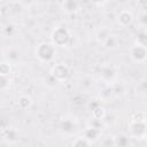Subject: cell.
<instances>
[{"label":"cell","mask_w":147,"mask_h":147,"mask_svg":"<svg viewBox=\"0 0 147 147\" xmlns=\"http://www.w3.org/2000/svg\"><path fill=\"white\" fill-rule=\"evenodd\" d=\"M56 47L51 41H41L34 48V56L41 63H49L56 56Z\"/></svg>","instance_id":"1"},{"label":"cell","mask_w":147,"mask_h":147,"mask_svg":"<svg viewBox=\"0 0 147 147\" xmlns=\"http://www.w3.org/2000/svg\"><path fill=\"white\" fill-rule=\"evenodd\" d=\"M71 41V32L65 26H56L51 32V42L55 47H67Z\"/></svg>","instance_id":"2"},{"label":"cell","mask_w":147,"mask_h":147,"mask_svg":"<svg viewBox=\"0 0 147 147\" xmlns=\"http://www.w3.org/2000/svg\"><path fill=\"white\" fill-rule=\"evenodd\" d=\"M99 76L105 85H113L117 79V68L114 64L105 63L99 69Z\"/></svg>","instance_id":"3"},{"label":"cell","mask_w":147,"mask_h":147,"mask_svg":"<svg viewBox=\"0 0 147 147\" xmlns=\"http://www.w3.org/2000/svg\"><path fill=\"white\" fill-rule=\"evenodd\" d=\"M59 131L63 136H72L78 129V122L75 117L65 116L59 121Z\"/></svg>","instance_id":"4"},{"label":"cell","mask_w":147,"mask_h":147,"mask_svg":"<svg viewBox=\"0 0 147 147\" xmlns=\"http://www.w3.org/2000/svg\"><path fill=\"white\" fill-rule=\"evenodd\" d=\"M49 76L59 83H64L70 77V69L64 63H56L51 68Z\"/></svg>","instance_id":"5"},{"label":"cell","mask_w":147,"mask_h":147,"mask_svg":"<svg viewBox=\"0 0 147 147\" xmlns=\"http://www.w3.org/2000/svg\"><path fill=\"white\" fill-rule=\"evenodd\" d=\"M147 131V122L146 121H133L129 123V136L133 139L140 140L145 138Z\"/></svg>","instance_id":"6"},{"label":"cell","mask_w":147,"mask_h":147,"mask_svg":"<svg viewBox=\"0 0 147 147\" xmlns=\"http://www.w3.org/2000/svg\"><path fill=\"white\" fill-rule=\"evenodd\" d=\"M129 55L133 62L144 63L145 61H147V48L134 44L133 46H131V48L129 51Z\"/></svg>","instance_id":"7"},{"label":"cell","mask_w":147,"mask_h":147,"mask_svg":"<svg viewBox=\"0 0 147 147\" xmlns=\"http://www.w3.org/2000/svg\"><path fill=\"white\" fill-rule=\"evenodd\" d=\"M1 137L3 139V141L8 145H14L18 141L20 138V132L16 127L14 126H7V127H2L1 130Z\"/></svg>","instance_id":"8"},{"label":"cell","mask_w":147,"mask_h":147,"mask_svg":"<svg viewBox=\"0 0 147 147\" xmlns=\"http://www.w3.org/2000/svg\"><path fill=\"white\" fill-rule=\"evenodd\" d=\"M116 20H117V23H118L119 26H122V28H127V26H130V25L133 23L134 16H133V14H132L130 10L124 9V10H122V11L118 13Z\"/></svg>","instance_id":"9"},{"label":"cell","mask_w":147,"mask_h":147,"mask_svg":"<svg viewBox=\"0 0 147 147\" xmlns=\"http://www.w3.org/2000/svg\"><path fill=\"white\" fill-rule=\"evenodd\" d=\"M101 133H102V130L99 129V127H95V126H91V125H87L86 129L84 130V137L91 142V144H94L95 141H98L101 137Z\"/></svg>","instance_id":"10"},{"label":"cell","mask_w":147,"mask_h":147,"mask_svg":"<svg viewBox=\"0 0 147 147\" xmlns=\"http://www.w3.org/2000/svg\"><path fill=\"white\" fill-rule=\"evenodd\" d=\"M61 9L65 14H75L80 9V2L76 0H65L61 2Z\"/></svg>","instance_id":"11"},{"label":"cell","mask_w":147,"mask_h":147,"mask_svg":"<svg viewBox=\"0 0 147 147\" xmlns=\"http://www.w3.org/2000/svg\"><path fill=\"white\" fill-rule=\"evenodd\" d=\"M111 31L107 25H100L95 32V39L100 45H103L105 41L110 37Z\"/></svg>","instance_id":"12"},{"label":"cell","mask_w":147,"mask_h":147,"mask_svg":"<svg viewBox=\"0 0 147 147\" xmlns=\"http://www.w3.org/2000/svg\"><path fill=\"white\" fill-rule=\"evenodd\" d=\"M98 96H99V99H100L101 101H103V102H109L111 99L115 98L113 86H111V85H103V87L99 91Z\"/></svg>","instance_id":"13"},{"label":"cell","mask_w":147,"mask_h":147,"mask_svg":"<svg viewBox=\"0 0 147 147\" xmlns=\"http://www.w3.org/2000/svg\"><path fill=\"white\" fill-rule=\"evenodd\" d=\"M5 55H6V59H5V60L8 61L10 64H11V63H17V62L21 60V57H22L21 51L17 49V48H14V47L8 48L7 52L5 53Z\"/></svg>","instance_id":"14"},{"label":"cell","mask_w":147,"mask_h":147,"mask_svg":"<svg viewBox=\"0 0 147 147\" xmlns=\"http://www.w3.org/2000/svg\"><path fill=\"white\" fill-rule=\"evenodd\" d=\"M16 103H17V106H18L20 109L26 110V109L31 108V106H32V103H33V100H32V98H31L30 95H28V94H22V95H20V96L17 98Z\"/></svg>","instance_id":"15"},{"label":"cell","mask_w":147,"mask_h":147,"mask_svg":"<svg viewBox=\"0 0 147 147\" xmlns=\"http://www.w3.org/2000/svg\"><path fill=\"white\" fill-rule=\"evenodd\" d=\"M17 31H18V29L16 28V25L14 23H10V22L7 23L6 25H3V28H2V34L6 38L14 37L17 33Z\"/></svg>","instance_id":"16"},{"label":"cell","mask_w":147,"mask_h":147,"mask_svg":"<svg viewBox=\"0 0 147 147\" xmlns=\"http://www.w3.org/2000/svg\"><path fill=\"white\" fill-rule=\"evenodd\" d=\"M116 147H129L130 146V137L126 133H119L115 136Z\"/></svg>","instance_id":"17"},{"label":"cell","mask_w":147,"mask_h":147,"mask_svg":"<svg viewBox=\"0 0 147 147\" xmlns=\"http://www.w3.org/2000/svg\"><path fill=\"white\" fill-rule=\"evenodd\" d=\"M102 46L106 49H108V51H113V49L117 48V46H118V38H117V36L110 34V37L105 41V44Z\"/></svg>","instance_id":"18"},{"label":"cell","mask_w":147,"mask_h":147,"mask_svg":"<svg viewBox=\"0 0 147 147\" xmlns=\"http://www.w3.org/2000/svg\"><path fill=\"white\" fill-rule=\"evenodd\" d=\"M91 146L92 144L84 136L76 137L71 142V147H91Z\"/></svg>","instance_id":"19"},{"label":"cell","mask_w":147,"mask_h":147,"mask_svg":"<svg viewBox=\"0 0 147 147\" xmlns=\"http://www.w3.org/2000/svg\"><path fill=\"white\" fill-rule=\"evenodd\" d=\"M107 111L102 106H96L92 109V118L99 119V121H103V118L106 117Z\"/></svg>","instance_id":"20"},{"label":"cell","mask_w":147,"mask_h":147,"mask_svg":"<svg viewBox=\"0 0 147 147\" xmlns=\"http://www.w3.org/2000/svg\"><path fill=\"white\" fill-rule=\"evenodd\" d=\"M134 44L147 48V30H142V31H140L137 34L136 40H134Z\"/></svg>","instance_id":"21"},{"label":"cell","mask_w":147,"mask_h":147,"mask_svg":"<svg viewBox=\"0 0 147 147\" xmlns=\"http://www.w3.org/2000/svg\"><path fill=\"white\" fill-rule=\"evenodd\" d=\"M113 90H114V94H115V98H117V96H123L124 94H125V91H126V88H125V85L122 83V82H115L113 85Z\"/></svg>","instance_id":"22"},{"label":"cell","mask_w":147,"mask_h":147,"mask_svg":"<svg viewBox=\"0 0 147 147\" xmlns=\"http://www.w3.org/2000/svg\"><path fill=\"white\" fill-rule=\"evenodd\" d=\"M11 72V64L6 61L2 60L0 63V76H9Z\"/></svg>","instance_id":"23"},{"label":"cell","mask_w":147,"mask_h":147,"mask_svg":"<svg viewBox=\"0 0 147 147\" xmlns=\"http://www.w3.org/2000/svg\"><path fill=\"white\" fill-rule=\"evenodd\" d=\"M137 24L142 28V29H147V10L140 11L137 16Z\"/></svg>","instance_id":"24"},{"label":"cell","mask_w":147,"mask_h":147,"mask_svg":"<svg viewBox=\"0 0 147 147\" xmlns=\"http://www.w3.org/2000/svg\"><path fill=\"white\" fill-rule=\"evenodd\" d=\"M101 147H116L115 136L108 134L101 140Z\"/></svg>","instance_id":"25"},{"label":"cell","mask_w":147,"mask_h":147,"mask_svg":"<svg viewBox=\"0 0 147 147\" xmlns=\"http://www.w3.org/2000/svg\"><path fill=\"white\" fill-rule=\"evenodd\" d=\"M10 78L9 76H1L0 77V91L1 92H6L9 87H10Z\"/></svg>","instance_id":"26"},{"label":"cell","mask_w":147,"mask_h":147,"mask_svg":"<svg viewBox=\"0 0 147 147\" xmlns=\"http://www.w3.org/2000/svg\"><path fill=\"white\" fill-rule=\"evenodd\" d=\"M93 79L90 77V76H85V77H83L82 79H80V87L83 88V90H90V88H92L93 87Z\"/></svg>","instance_id":"27"},{"label":"cell","mask_w":147,"mask_h":147,"mask_svg":"<svg viewBox=\"0 0 147 147\" xmlns=\"http://www.w3.org/2000/svg\"><path fill=\"white\" fill-rule=\"evenodd\" d=\"M87 125H91V126H95V127L101 129V127L105 125V123H103V121H99V119H95V118H91V121L88 122Z\"/></svg>","instance_id":"28"},{"label":"cell","mask_w":147,"mask_h":147,"mask_svg":"<svg viewBox=\"0 0 147 147\" xmlns=\"http://www.w3.org/2000/svg\"><path fill=\"white\" fill-rule=\"evenodd\" d=\"M131 119H133V121H146V116H145L144 113L139 111V113H136V114L132 116Z\"/></svg>","instance_id":"29"},{"label":"cell","mask_w":147,"mask_h":147,"mask_svg":"<svg viewBox=\"0 0 147 147\" xmlns=\"http://www.w3.org/2000/svg\"><path fill=\"white\" fill-rule=\"evenodd\" d=\"M139 90H140L141 92H147V80L140 83V85H139Z\"/></svg>","instance_id":"30"},{"label":"cell","mask_w":147,"mask_h":147,"mask_svg":"<svg viewBox=\"0 0 147 147\" xmlns=\"http://www.w3.org/2000/svg\"><path fill=\"white\" fill-rule=\"evenodd\" d=\"M146 141H147V131H146V134H145V138H144Z\"/></svg>","instance_id":"31"}]
</instances>
